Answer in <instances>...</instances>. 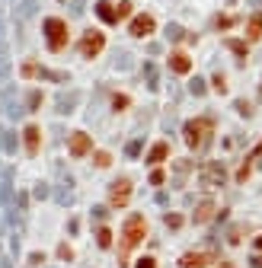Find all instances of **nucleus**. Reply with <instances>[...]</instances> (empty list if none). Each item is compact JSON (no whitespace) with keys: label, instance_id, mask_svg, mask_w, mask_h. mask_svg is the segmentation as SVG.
<instances>
[{"label":"nucleus","instance_id":"f257e3e1","mask_svg":"<svg viewBox=\"0 0 262 268\" xmlns=\"http://www.w3.org/2000/svg\"><path fill=\"white\" fill-rule=\"evenodd\" d=\"M211 118H192V121H186L182 125V134H186V144L189 147H195V150H201L205 144L211 141L208 134H211Z\"/></svg>","mask_w":262,"mask_h":268},{"label":"nucleus","instance_id":"f03ea898","mask_svg":"<svg viewBox=\"0 0 262 268\" xmlns=\"http://www.w3.org/2000/svg\"><path fill=\"white\" fill-rule=\"evenodd\" d=\"M42 29H45V39H48L51 51H61V48L67 45V22H64V19L48 16V19L42 22Z\"/></svg>","mask_w":262,"mask_h":268},{"label":"nucleus","instance_id":"aec40b11","mask_svg":"<svg viewBox=\"0 0 262 268\" xmlns=\"http://www.w3.org/2000/svg\"><path fill=\"white\" fill-rule=\"evenodd\" d=\"M262 35V13H256L253 19H249V26H246V39L253 42V39H259Z\"/></svg>","mask_w":262,"mask_h":268},{"label":"nucleus","instance_id":"412c9836","mask_svg":"<svg viewBox=\"0 0 262 268\" xmlns=\"http://www.w3.org/2000/svg\"><path fill=\"white\" fill-rule=\"evenodd\" d=\"M166 39H170V42H182V39H189V35H186V29L179 26V22H170V26H166Z\"/></svg>","mask_w":262,"mask_h":268},{"label":"nucleus","instance_id":"4be33fe9","mask_svg":"<svg viewBox=\"0 0 262 268\" xmlns=\"http://www.w3.org/2000/svg\"><path fill=\"white\" fill-rule=\"evenodd\" d=\"M224 45H227V48H230L233 55H240V58H246V55H249V48H246V42H240V39H227V42H224Z\"/></svg>","mask_w":262,"mask_h":268},{"label":"nucleus","instance_id":"20e7f679","mask_svg":"<svg viewBox=\"0 0 262 268\" xmlns=\"http://www.w3.org/2000/svg\"><path fill=\"white\" fill-rule=\"evenodd\" d=\"M227 182V169H224V163L218 160H208L205 166H201V185L205 189H218Z\"/></svg>","mask_w":262,"mask_h":268},{"label":"nucleus","instance_id":"4c0bfd02","mask_svg":"<svg viewBox=\"0 0 262 268\" xmlns=\"http://www.w3.org/2000/svg\"><path fill=\"white\" fill-rule=\"evenodd\" d=\"M70 10H74V16H80L83 10H87V0H74V4H70Z\"/></svg>","mask_w":262,"mask_h":268},{"label":"nucleus","instance_id":"9d476101","mask_svg":"<svg viewBox=\"0 0 262 268\" xmlns=\"http://www.w3.org/2000/svg\"><path fill=\"white\" fill-rule=\"evenodd\" d=\"M128 32L135 35V39H147V35L153 32V16H135Z\"/></svg>","mask_w":262,"mask_h":268},{"label":"nucleus","instance_id":"58836bf2","mask_svg":"<svg viewBox=\"0 0 262 268\" xmlns=\"http://www.w3.org/2000/svg\"><path fill=\"white\" fill-rule=\"evenodd\" d=\"M163 173H160V169H153V173H150V185H163Z\"/></svg>","mask_w":262,"mask_h":268},{"label":"nucleus","instance_id":"b1692460","mask_svg":"<svg viewBox=\"0 0 262 268\" xmlns=\"http://www.w3.org/2000/svg\"><path fill=\"white\" fill-rule=\"evenodd\" d=\"M115 67H118V70H131V67H135V61H131L128 51H118V55H115Z\"/></svg>","mask_w":262,"mask_h":268},{"label":"nucleus","instance_id":"e433bc0d","mask_svg":"<svg viewBox=\"0 0 262 268\" xmlns=\"http://www.w3.org/2000/svg\"><path fill=\"white\" fill-rule=\"evenodd\" d=\"M214 26H218V29H230V26H233V16H218Z\"/></svg>","mask_w":262,"mask_h":268},{"label":"nucleus","instance_id":"c03bdc74","mask_svg":"<svg viewBox=\"0 0 262 268\" xmlns=\"http://www.w3.org/2000/svg\"><path fill=\"white\" fill-rule=\"evenodd\" d=\"M10 77V61H4V64H0V80H7Z\"/></svg>","mask_w":262,"mask_h":268},{"label":"nucleus","instance_id":"5701e85b","mask_svg":"<svg viewBox=\"0 0 262 268\" xmlns=\"http://www.w3.org/2000/svg\"><path fill=\"white\" fill-rule=\"evenodd\" d=\"M144 80H147V90L160 87V83H157V67H153V64H144Z\"/></svg>","mask_w":262,"mask_h":268},{"label":"nucleus","instance_id":"ddd939ff","mask_svg":"<svg viewBox=\"0 0 262 268\" xmlns=\"http://www.w3.org/2000/svg\"><path fill=\"white\" fill-rule=\"evenodd\" d=\"M189 173H192V160H176V163H173V185L182 189Z\"/></svg>","mask_w":262,"mask_h":268},{"label":"nucleus","instance_id":"a18cd8bd","mask_svg":"<svg viewBox=\"0 0 262 268\" xmlns=\"http://www.w3.org/2000/svg\"><path fill=\"white\" fill-rule=\"evenodd\" d=\"M112 105H115V109H125V105H128V96H115Z\"/></svg>","mask_w":262,"mask_h":268},{"label":"nucleus","instance_id":"de8ad7c7","mask_svg":"<svg viewBox=\"0 0 262 268\" xmlns=\"http://www.w3.org/2000/svg\"><path fill=\"white\" fill-rule=\"evenodd\" d=\"M249 265H253V268H262V255H253V259H249Z\"/></svg>","mask_w":262,"mask_h":268},{"label":"nucleus","instance_id":"603ef678","mask_svg":"<svg viewBox=\"0 0 262 268\" xmlns=\"http://www.w3.org/2000/svg\"><path fill=\"white\" fill-rule=\"evenodd\" d=\"M214 268H233V265L230 262H221V265H214Z\"/></svg>","mask_w":262,"mask_h":268},{"label":"nucleus","instance_id":"5fc2aeb1","mask_svg":"<svg viewBox=\"0 0 262 268\" xmlns=\"http://www.w3.org/2000/svg\"><path fill=\"white\" fill-rule=\"evenodd\" d=\"M256 249H259V252H262V236H259V239H256Z\"/></svg>","mask_w":262,"mask_h":268},{"label":"nucleus","instance_id":"a211bd4d","mask_svg":"<svg viewBox=\"0 0 262 268\" xmlns=\"http://www.w3.org/2000/svg\"><path fill=\"white\" fill-rule=\"evenodd\" d=\"M35 7H39V0H16V16L19 19H29L35 13Z\"/></svg>","mask_w":262,"mask_h":268},{"label":"nucleus","instance_id":"6e6d98bb","mask_svg":"<svg viewBox=\"0 0 262 268\" xmlns=\"http://www.w3.org/2000/svg\"><path fill=\"white\" fill-rule=\"evenodd\" d=\"M0 230H4V221H0Z\"/></svg>","mask_w":262,"mask_h":268},{"label":"nucleus","instance_id":"37998d69","mask_svg":"<svg viewBox=\"0 0 262 268\" xmlns=\"http://www.w3.org/2000/svg\"><path fill=\"white\" fill-rule=\"evenodd\" d=\"M106 214H109V208H93V217H96V221H106Z\"/></svg>","mask_w":262,"mask_h":268},{"label":"nucleus","instance_id":"f704fd0d","mask_svg":"<svg viewBox=\"0 0 262 268\" xmlns=\"http://www.w3.org/2000/svg\"><path fill=\"white\" fill-rule=\"evenodd\" d=\"M233 109H237L240 115H253V109H249V102H243V99H237V102H233Z\"/></svg>","mask_w":262,"mask_h":268},{"label":"nucleus","instance_id":"dca6fc26","mask_svg":"<svg viewBox=\"0 0 262 268\" xmlns=\"http://www.w3.org/2000/svg\"><path fill=\"white\" fill-rule=\"evenodd\" d=\"M166 156H170V144H153L150 153H147V163L157 166V163H163V160H166Z\"/></svg>","mask_w":262,"mask_h":268},{"label":"nucleus","instance_id":"ea45409f","mask_svg":"<svg viewBox=\"0 0 262 268\" xmlns=\"http://www.w3.org/2000/svg\"><path fill=\"white\" fill-rule=\"evenodd\" d=\"M35 70H39V64H22L19 74H22V77H35Z\"/></svg>","mask_w":262,"mask_h":268},{"label":"nucleus","instance_id":"2f4dec72","mask_svg":"<svg viewBox=\"0 0 262 268\" xmlns=\"http://www.w3.org/2000/svg\"><path fill=\"white\" fill-rule=\"evenodd\" d=\"M58 259H61V262H70V259H74V252H70L67 243H61V246H58Z\"/></svg>","mask_w":262,"mask_h":268},{"label":"nucleus","instance_id":"2eb2a0df","mask_svg":"<svg viewBox=\"0 0 262 268\" xmlns=\"http://www.w3.org/2000/svg\"><path fill=\"white\" fill-rule=\"evenodd\" d=\"M22 134H26V150H29V156H35V153H39V138H42V131L35 128V125H29Z\"/></svg>","mask_w":262,"mask_h":268},{"label":"nucleus","instance_id":"49530a36","mask_svg":"<svg viewBox=\"0 0 262 268\" xmlns=\"http://www.w3.org/2000/svg\"><path fill=\"white\" fill-rule=\"evenodd\" d=\"M138 268H157V262H153V259H141Z\"/></svg>","mask_w":262,"mask_h":268},{"label":"nucleus","instance_id":"6ab92c4d","mask_svg":"<svg viewBox=\"0 0 262 268\" xmlns=\"http://www.w3.org/2000/svg\"><path fill=\"white\" fill-rule=\"evenodd\" d=\"M22 112H26V109H22V105L16 102V96H13V90H7V115H10V118H19Z\"/></svg>","mask_w":262,"mask_h":268},{"label":"nucleus","instance_id":"c756f323","mask_svg":"<svg viewBox=\"0 0 262 268\" xmlns=\"http://www.w3.org/2000/svg\"><path fill=\"white\" fill-rule=\"evenodd\" d=\"M4 150H7V153H16V134H13V131H7V138H4Z\"/></svg>","mask_w":262,"mask_h":268},{"label":"nucleus","instance_id":"79ce46f5","mask_svg":"<svg viewBox=\"0 0 262 268\" xmlns=\"http://www.w3.org/2000/svg\"><path fill=\"white\" fill-rule=\"evenodd\" d=\"M42 262H45L42 252H32V255H29V265H42Z\"/></svg>","mask_w":262,"mask_h":268},{"label":"nucleus","instance_id":"7c9ffc66","mask_svg":"<svg viewBox=\"0 0 262 268\" xmlns=\"http://www.w3.org/2000/svg\"><path fill=\"white\" fill-rule=\"evenodd\" d=\"M32 195H35V198H39V201H42V198H48V195H51V189H48V185H45V182H39V185H35V189H32Z\"/></svg>","mask_w":262,"mask_h":268},{"label":"nucleus","instance_id":"7ed1b4c3","mask_svg":"<svg viewBox=\"0 0 262 268\" xmlns=\"http://www.w3.org/2000/svg\"><path fill=\"white\" fill-rule=\"evenodd\" d=\"M144 233H147V224H144V217L141 214H131L128 221H125V230H122V246L125 249H135L141 239H144Z\"/></svg>","mask_w":262,"mask_h":268},{"label":"nucleus","instance_id":"4d7b16f0","mask_svg":"<svg viewBox=\"0 0 262 268\" xmlns=\"http://www.w3.org/2000/svg\"><path fill=\"white\" fill-rule=\"evenodd\" d=\"M61 4H64V0H61Z\"/></svg>","mask_w":262,"mask_h":268},{"label":"nucleus","instance_id":"9b49d317","mask_svg":"<svg viewBox=\"0 0 262 268\" xmlns=\"http://www.w3.org/2000/svg\"><path fill=\"white\" fill-rule=\"evenodd\" d=\"M16 201V195H13V169H7L4 179H0V204H13Z\"/></svg>","mask_w":262,"mask_h":268},{"label":"nucleus","instance_id":"c9c22d12","mask_svg":"<svg viewBox=\"0 0 262 268\" xmlns=\"http://www.w3.org/2000/svg\"><path fill=\"white\" fill-rule=\"evenodd\" d=\"M16 208H19V211H26V208H29V195H26V192H19V195H16Z\"/></svg>","mask_w":262,"mask_h":268},{"label":"nucleus","instance_id":"473e14b6","mask_svg":"<svg viewBox=\"0 0 262 268\" xmlns=\"http://www.w3.org/2000/svg\"><path fill=\"white\" fill-rule=\"evenodd\" d=\"M115 13H118V19H125V16H131V4H128V0H122V4L115 7Z\"/></svg>","mask_w":262,"mask_h":268},{"label":"nucleus","instance_id":"c85d7f7f","mask_svg":"<svg viewBox=\"0 0 262 268\" xmlns=\"http://www.w3.org/2000/svg\"><path fill=\"white\" fill-rule=\"evenodd\" d=\"M163 224L170 227V230H179V227H182V217H179V214H166V217H163Z\"/></svg>","mask_w":262,"mask_h":268},{"label":"nucleus","instance_id":"a19ab883","mask_svg":"<svg viewBox=\"0 0 262 268\" xmlns=\"http://www.w3.org/2000/svg\"><path fill=\"white\" fill-rule=\"evenodd\" d=\"M109 163H112L109 153H96V166H109Z\"/></svg>","mask_w":262,"mask_h":268},{"label":"nucleus","instance_id":"6e6552de","mask_svg":"<svg viewBox=\"0 0 262 268\" xmlns=\"http://www.w3.org/2000/svg\"><path fill=\"white\" fill-rule=\"evenodd\" d=\"M77 102H80V93L77 90H70V93H58V99H55V112L58 115H70L77 109Z\"/></svg>","mask_w":262,"mask_h":268},{"label":"nucleus","instance_id":"f8f14e48","mask_svg":"<svg viewBox=\"0 0 262 268\" xmlns=\"http://www.w3.org/2000/svg\"><path fill=\"white\" fill-rule=\"evenodd\" d=\"M170 70L173 74H189V70H192V58L189 55H182V51H176V55H170Z\"/></svg>","mask_w":262,"mask_h":268},{"label":"nucleus","instance_id":"4468645a","mask_svg":"<svg viewBox=\"0 0 262 268\" xmlns=\"http://www.w3.org/2000/svg\"><path fill=\"white\" fill-rule=\"evenodd\" d=\"M96 16H99L102 22H109V26H112V22H118V13H115V7L109 4V0H99V4H96Z\"/></svg>","mask_w":262,"mask_h":268},{"label":"nucleus","instance_id":"f3484780","mask_svg":"<svg viewBox=\"0 0 262 268\" xmlns=\"http://www.w3.org/2000/svg\"><path fill=\"white\" fill-rule=\"evenodd\" d=\"M211 214H214V201H208V198H205V201H201L198 208H195V214H192V221H195V224H205V221H208Z\"/></svg>","mask_w":262,"mask_h":268},{"label":"nucleus","instance_id":"393cba45","mask_svg":"<svg viewBox=\"0 0 262 268\" xmlns=\"http://www.w3.org/2000/svg\"><path fill=\"white\" fill-rule=\"evenodd\" d=\"M96 243H99V249H109V246H112V233H109L106 227H99V230H96Z\"/></svg>","mask_w":262,"mask_h":268},{"label":"nucleus","instance_id":"a878e982","mask_svg":"<svg viewBox=\"0 0 262 268\" xmlns=\"http://www.w3.org/2000/svg\"><path fill=\"white\" fill-rule=\"evenodd\" d=\"M39 105H42V93H39V90H32V93L26 96V112H35Z\"/></svg>","mask_w":262,"mask_h":268},{"label":"nucleus","instance_id":"8fccbe9b","mask_svg":"<svg viewBox=\"0 0 262 268\" xmlns=\"http://www.w3.org/2000/svg\"><path fill=\"white\" fill-rule=\"evenodd\" d=\"M4 32H7V22H4V16H0V42H4Z\"/></svg>","mask_w":262,"mask_h":268},{"label":"nucleus","instance_id":"bb28decb","mask_svg":"<svg viewBox=\"0 0 262 268\" xmlns=\"http://www.w3.org/2000/svg\"><path fill=\"white\" fill-rule=\"evenodd\" d=\"M205 90L208 87H205V80H201V77H195L192 83H189V93H192V96H205Z\"/></svg>","mask_w":262,"mask_h":268},{"label":"nucleus","instance_id":"72a5a7b5","mask_svg":"<svg viewBox=\"0 0 262 268\" xmlns=\"http://www.w3.org/2000/svg\"><path fill=\"white\" fill-rule=\"evenodd\" d=\"M214 90H218V93H227V83H224V74H214Z\"/></svg>","mask_w":262,"mask_h":268},{"label":"nucleus","instance_id":"423d86ee","mask_svg":"<svg viewBox=\"0 0 262 268\" xmlns=\"http://www.w3.org/2000/svg\"><path fill=\"white\" fill-rule=\"evenodd\" d=\"M67 150H70V156H87L90 150H93V141H90V134H83V131H74L70 134V141H67Z\"/></svg>","mask_w":262,"mask_h":268},{"label":"nucleus","instance_id":"864d4df0","mask_svg":"<svg viewBox=\"0 0 262 268\" xmlns=\"http://www.w3.org/2000/svg\"><path fill=\"white\" fill-rule=\"evenodd\" d=\"M249 7H262V0H249Z\"/></svg>","mask_w":262,"mask_h":268},{"label":"nucleus","instance_id":"39448f33","mask_svg":"<svg viewBox=\"0 0 262 268\" xmlns=\"http://www.w3.org/2000/svg\"><path fill=\"white\" fill-rule=\"evenodd\" d=\"M102 45H106L102 32L90 29V32H87V35H83V39H80V58H96V55L102 51Z\"/></svg>","mask_w":262,"mask_h":268},{"label":"nucleus","instance_id":"3c124183","mask_svg":"<svg viewBox=\"0 0 262 268\" xmlns=\"http://www.w3.org/2000/svg\"><path fill=\"white\" fill-rule=\"evenodd\" d=\"M4 138H7V128H0V150H4Z\"/></svg>","mask_w":262,"mask_h":268},{"label":"nucleus","instance_id":"cd10ccee","mask_svg":"<svg viewBox=\"0 0 262 268\" xmlns=\"http://www.w3.org/2000/svg\"><path fill=\"white\" fill-rule=\"evenodd\" d=\"M141 150H144V141H128V147H125L128 156H141Z\"/></svg>","mask_w":262,"mask_h":268},{"label":"nucleus","instance_id":"0eeeda50","mask_svg":"<svg viewBox=\"0 0 262 268\" xmlns=\"http://www.w3.org/2000/svg\"><path fill=\"white\" fill-rule=\"evenodd\" d=\"M128 198H131V182H128V179L112 182V189H109V201L115 204V208H125Z\"/></svg>","mask_w":262,"mask_h":268},{"label":"nucleus","instance_id":"1a4fd4ad","mask_svg":"<svg viewBox=\"0 0 262 268\" xmlns=\"http://www.w3.org/2000/svg\"><path fill=\"white\" fill-rule=\"evenodd\" d=\"M208 262H214V252H205V249H198V252H186L179 265L182 268H208Z\"/></svg>","mask_w":262,"mask_h":268},{"label":"nucleus","instance_id":"09e8293b","mask_svg":"<svg viewBox=\"0 0 262 268\" xmlns=\"http://www.w3.org/2000/svg\"><path fill=\"white\" fill-rule=\"evenodd\" d=\"M0 268H13V262H10L7 255H0Z\"/></svg>","mask_w":262,"mask_h":268}]
</instances>
